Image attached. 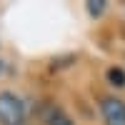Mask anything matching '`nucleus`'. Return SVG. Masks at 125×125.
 <instances>
[{"label":"nucleus","instance_id":"nucleus-1","mask_svg":"<svg viewBox=\"0 0 125 125\" xmlns=\"http://www.w3.org/2000/svg\"><path fill=\"white\" fill-rule=\"evenodd\" d=\"M25 103L15 93H0V125H23Z\"/></svg>","mask_w":125,"mask_h":125},{"label":"nucleus","instance_id":"nucleus-2","mask_svg":"<svg viewBox=\"0 0 125 125\" xmlns=\"http://www.w3.org/2000/svg\"><path fill=\"white\" fill-rule=\"evenodd\" d=\"M103 118H105L108 125H125V103L118 98H105L103 100Z\"/></svg>","mask_w":125,"mask_h":125},{"label":"nucleus","instance_id":"nucleus-3","mask_svg":"<svg viewBox=\"0 0 125 125\" xmlns=\"http://www.w3.org/2000/svg\"><path fill=\"white\" fill-rule=\"evenodd\" d=\"M108 78H110L113 85H118V88H123V85H125V73H123L120 68H113V70L108 73Z\"/></svg>","mask_w":125,"mask_h":125},{"label":"nucleus","instance_id":"nucleus-4","mask_svg":"<svg viewBox=\"0 0 125 125\" xmlns=\"http://www.w3.org/2000/svg\"><path fill=\"white\" fill-rule=\"evenodd\" d=\"M48 125H73V123H70L68 115H62L60 110H55L53 115H50V123H48Z\"/></svg>","mask_w":125,"mask_h":125},{"label":"nucleus","instance_id":"nucleus-5","mask_svg":"<svg viewBox=\"0 0 125 125\" xmlns=\"http://www.w3.org/2000/svg\"><path fill=\"white\" fill-rule=\"evenodd\" d=\"M103 8H105V5H103V0H93V3L88 5V10H90L93 15H100V13H103Z\"/></svg>","mask_w":125,"mask_h":125}]
</instances>
